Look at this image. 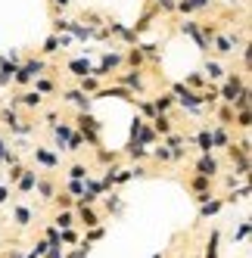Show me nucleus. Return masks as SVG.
<instances>
[{"instance_id":"obj_1","label":"nucleus","mask_w":252,"mask_h":258,"mask_svg":"<svg viewBox=\"0 0 252 258\" xmlns=\"http://www.w3.org/2000/svg\"><path fill=\"white\" fill-rule=\"evenodd\" d=\"M75 131L81 134V140H84L87 146L100 150V131H103V124H100L91 112H78V115H75Z\"/></svg>"},{"instance_id":"obj_2","label":"nucleus","mask_w":252,"mask_h":258,"mask_svg":"<svg viewBox=\"0 0 252 258\" xmlns=\"http://www.w3.org/2000/svg\"><path fill=\"white\" fill-rule=\"evenodd\" d=\"M44 72H47V59L44 56H34V59H25L19 69H16L13 81H16V87H28L34 78H41Z\"/></svg>"},{"instance_id":"obj_3","label":"nucleus","mask_w":252,"mask_h":258,"mask_svg":"<svg viewBox=\"0 0 252 258\" xmlns=\"http://www.w3.org/2000/svg\"><path fill=\"white\" fill-rule=\"evenodd\" d=\"M171 97H174V106L187 109V112H203V100H200V94H196V90H190V87H184V84H174V87H171Z\"/></svg>"},{"instance_id":"obj_4","label":"nucleus","mask_w":252,"mask_h":258,"mask_svg":"<svg viewBox=\"0 0 252 258\" xmlns=\"http://www.w3.org/2000/svg\"><path fill=\"white\" fill-rule=\"evenodd\" d=\"M121 62H124V53H121V50H103V59H100V66L94 69V75L103 81V78H109Z\"/></svg>"},{"instance_id":"obj_5","label":"nucleus","mask_w":252,"mask_h":258,"mask_svg":"<svg viewBox=\"0 0 252 258\" xmlns=\"http://www.w3.org/2000/svg\"><path fill=\"white\" fill-rule=\"evenodd\" d=\"M118 84L128 87L131 94H143V90H147V81H143V72L140 69H128L124 75H118Z\"/></svg>"},{"instance_id":"obj_6","label":"nucleus","mask_w":252,"mask_h":258,"mask_svg":"<svg viewBox=\"0 0 252 258\" xmlns=\"http://www.w3.org/2000/svg\"><path fill=\"white\" fill-rule=\"evenodd\" d=\"M31 159L38 162L41 168H47V171H56V168H59V156L50 153L47 146H34V150H31Z\"/></svg>"},{"instance_id":"obj_7","label":"nucleus","mask_w":252,"mask_h":258,"mask_svg":"<svg viewBox=\"0 0 252 258\" xmlns=\"http://www.w3.org/2000/svg\"><path fill=\"white\" fill-rule=\"evenodd\" d=\"M218 171H221V165H218V159H215L212 153H200V159H196V174H206V177H218Z\"/></svg>"},{"instance_id":"obj_8","label":"nucleus","mask_w":252,"mask_h":258,"mask_svg":"<svg viewBox=\"0 0 252 258\" xmlns=\"http://www.w3.org/2000/svg\"><path fill=\"white\" fill-rule=\"evenodd\" d=\"M131 137H134V143H140V146H150L153 140H156V131L143 121V118H134V127H131Z\"/></svg>"},{"instance_id":"obj_9","label":"nucleus","mask_w":252,"mask_h":258,"mask_svg":"<svg viewBox=\"0 0 252 258\" xmlns=\"http://www.w3.org/2000/svg\"><path fill=\"white\" fill-rule=\"evenodd\" d=\"M75 134V124H69V121H56L53 124V137H56V150L59 153H69V137Z\"/></svg>"},{"instance_id":"obj_10","label":"nucleus","mask_w":252,"mask_h":258,"mask_svg":"<svg viewBox=\"0 0 252 258\" xmlns=\"http://www.w3.org/2000/svg\"><path fill=\"white\" fill-rule=\"evenodd\" d=\"M62 100H69V103H75L78 106V112H91V103H94V97L91 94H84V90H62Z\"/></svg>"},{"instance_id":"obj_11","label":"nucleus","mask_w":252,"mask_h":258,"mask_svg":"<svg viewBox=\"0 0 252 258\" xmlns=\"http://www.w3.org/2000/svg\"><path fill=\"white\" fill-rule=\"evenodd\" d=\"M209 134H212V153H215V150H227V146L233 143V140H230V131H227L224 124H212Z\"/></svg>"},{"instance_id":"obj_12","label":"nucleus","mask_w":252,"mask_h":258,"mask_svg":"<svg viewBox=\"0 0 252 258\" xmlns=\"http://www.w3.org/2000/svg\"><path fill=\"white\" fill-rule=\"evenodd\" d=\"M75 221L84 227H97L100 224V212L94 206H75Z\"/></svg>"},{"instance_id":"obj_13","label":"nucleus","mask_w":252,"mask_h":258,"mask_svg":"<svg viewBox=\"0 0 252 258\" xmlns=\"http://www.w3.org/2000/svg\"><path fill=\"white\" fill-rule=\"evenodd\" d=\"M94 25H84V22H69L66 25V34H72V41H91L94 38Z\"/></svg>"},{"instance_id":"obj_14","label":"nucleus","mask_w":252,"mask_h":258,"mask_svg":"<svg viewBox=\"0 0 252 258\" xmlns=\"http://www.w3.org/2000/svg\"><path fill=\"white\" fill-rule=\"evenodd\" d=\"M181 31H184V34H190V38L196 41V47H200L203 53H206V50L212 47V44H209V41L203 38V31H200V22H193V19H187V22H181Z\"/></svg>"},{"instance_id":"obj_15","label":"nucleus","mask_w":252,"mask_h":258,"mask_svg":"<svg viewBox=\"0 0 252 258\" xmlns=\"http://www.w3.org/2000/svg\"><path fill=\"white\" fill-rule=\"evenodd\" d=\"M13 221H16V227H28L31 221H34V209H28V206H19V202H13Z\"/></svg>"},{"instance_id":"obj_16","label":"nucleus","mask_w":252,"mask_h":258,"mask_svg":"<svg viewBox=\"0 0 252 258\" xmlns=\"http://www.w3.org/2000/svg\"><path fill=\"white\" fill-rule=\"evenodd\" d=\"M106 31H109V34H118L124 44H137V31L128 28V25H121V22H106Z\"/></svg>"},{"instance_id":"obj_17","label":"nucleus","mask_w":252,"mask_h":258,"mask_svg":"<svg viewBox=\"0 0 252 258\" xmlns=\"http://www.w3.org/2000/svg\"><path fill=\"white\" fill-rule=\"evenodd\" d=\"M34 183H38V171H34V168H25V171L19 174V180H16V190H19L22 196H28V193L34 190Z\"/></svg>"},{"instance_id":"obj_18","label":"nucleus","mask_w":252,"mask_h":258,"mask_svg":"<svg viewBox=\"0 0 252 258\" xmlns=\"http://www.w3.org/2000/svg\"><path fill=\"white\" fill-rule=\"evenodd\" d=\"M66 69L72 72V75H75V78H84V75H94V66H91V59H69L66 62Z\"/></svg>"},{"instance_id":"obj_19","label":"nucleus","mask_w":252,"mask_h":258,"mask_svg":"<svg viewBox=\"0 0 252 258\" xmlns=\"http://www.w3.org/2000/svg\"><path fill=\"white\" fill-rule=\"evenodd\" d=\"M72 224H75V209H59L53 215V227L56 230H72Z\"/></svg>"},{"instance_id":"obj_20","label":"nucleus","mask_w":252,"mask_h":258,"mask_svg":"<svg viewBox=\"0 0 252 258\" xmlns=\"http://www.w3.org/2000/svg\"><path fill=\"white\" fill-rule=\"evenodd\" d=\"M203 75H206V81H224L227 72H224V66H221L218 59H209L206 69H203Z\"/></svg>"},{"instance_id":"obj_21","label":"nucleus","mask_w":252,"mask_h":258,"mask_svg":"<svg viewBox=\"0 0 252 258\" xmlns=\"http://www.w3.org/2000/svg\"><path fill=\"white\" fill-rule=\"evenodd\" d=\"M150 127H153L156 134H162V137L174 131V124H171V118H168L165 112H156V115H153V124H150Z\"/></svg>"},{"instance_id":"obj_22","label":"nucleus","mask_w":252,"mask_h":258,"mask_svg":"<svg viewBox=\"0 0 252 258\" xmlns=\"http://www.w3.org/2000/svg\"><path fill=\"white\" fill-rule=\"evenodd\" d=\"M212 44H215V50H218L221 56H233V53H237V47H233V41L227 38V34H215Z\"/></svg>"},{"instance_id":"obj_23","label":"nucleus","mask_w":252,"mask_h":258,"mask_svg":"<svg viewBox=\"0 0 252 258\" xmlns=\"http://www.w3.org/2000/svg\"><path fill=\"white\" fill-rule=\"evenodd\" d=\"M34 190L41 193L44 202H50L53 196H56V187H53V180H50V177H41V174H38V183H34Z\"/></svg>"},{"instance_id":"obj_24","label":"nucleus","mask_w":252,"mask_h":258,"mask_svg":"<svg viewBox=\"0 0 252 258\" xmlns=\"http://www.w3.org/2000/svg\"><path fill=\"white\" fill-rule=\"evenodd\" d=\"M221 206H224V202L212 196V199H206V202H200V215H203V218H215V215H218V212H221Z\"/></svg>"},{"instance_id":"obj_25","label":"nucleus","mask_w":252,"mask_h":258,"mask_svg":"<svg viewBox=\"0 0 252 258\" xmlns=\"http://www.w3.org/2000/svg\"><path fill=\"white\" fill-rule=\"evenodd\" d=\"M103 84H100V78L97 75H84V78H78V90H84V94H97V90H100Z\"/></svg>"},{"instance_id":"obj_26","label":"nucleus","mask_w":252,"mask_h":258,"mask_svg":"<svg viewBox=\"0 0 252 258\" xmlns=\"http://www.w3.org/2000/svg\"><path fill=\"white\" fill-rule=\"evenodd\" d=\"M31 84H34V90H38L41 97H47V94H53V90H56V81H53V78H47V75H41V78H34Z\"/></svg>"},{"instance_id":"obj_27","label":"nucleus","mask_w":252,"mask_h":258,"mask_svg":"<svg viewBox=\"0 0 252 258\" xmlns=\"http://www.w3.org/2000/svg\"><path fill=\"white\" fill-rule=\"evenodd\" d=\"M150 103H153L156 112H168V109H174V97H171V94H159V97H153Z\"/></svg>"},{"instance_id":"obj_28","label":"nucleus","mask_w":252,"mask_h":258,"mask_svg":"<svg viewBox=\"0 0 252 258\" xmlns=\"http://www.w3.org/2000/svg\"><path fill=\"white\" fill-rule=\"evenodd\" d=\"M206 84H212V81H206V75H203V72H193V75H187V81H184V87L196 90V94H200V90H203Z\"/></svg>"},{"instance_id":"obj_29","label":"nucleus","mask_w":252,"mask_h":258,"mask_svg":"<svg viewBox=\"0 0 252 258\" xmlns=\"http://www.w3.org/2000/svg\"><path fill=\"white\" fill-rule=\"evenodd\" d=\"M62 47H59V34H50V38L44 41V47H41V56H56Z\"/></svg>"},{"instance_id":"obj_30","label":"nucleus","mask_w":252,"mask_h":258,"mask_svg":"<svg viewBox=\"0 0 252 258\" xmlns=\"http://www.w3.org/2000/svg\"><path fill=\"white\" fill-rule=\"evenodd\" d=\"M209 187H212V177H206V174H193L190 177V190L193 193H206Z\"/></svg>"},{"instance_id":"obj_31","label":"nucleus","mask_w":252,"mask_h":258,"mask_svg":"<svg viewBox=\"0 0 252 258\" xmlns=\"http://www.w3.org/2000/svg\"><path fill=\"white\" fill-rule=\"evenodd\" d=\"M13 75H16V66L13 62H0V87H10L13 84Z\"/></svg>"},{"instance_id":"obj_32","label":"nucleus","mask_w":252,"mask_h":258,"mask_svg":"<svg viewBox=\"0 0 252 258\" xmlns=\"http://www.w3.org/2000/svg\"><path fill=\"white\" fill-rule=\"evenodd\" d=\"M196 146H200V153H212V134H209V127H200V134L193 137Z\"/></svg>"},{"instance_id":"obj_33","label":"nucleus","mask_w":252,"mask_h":258,"mask_svg":"<svg viewBox=\"0 0 252 258\" xmlns=\"http://www.w3.org/2000/svg\"><path fill=\"white\" fill-rule=\"evenodd\" d=\"M212 112L218 115V124H224V127H230V124H233V109H230V106H215Z\"/></svg>"},{"instance_id":"obj_34","label":"nucleus","mask_w":252,"mask_h":258,"mask_svg":"<svg viewBox=\"0 0 252 258\" xmlns=\"http://www.w3.org/2000/svg\"><path fill=\"white\" fill-rule=\"evenodd\" d=\"M124 62H128L131 69H140L143 62H147V59H143V53H140V47H131L128 53H124Z\"/></svg>"},{"instance_id":"obj_35","label":"nucleus","mask_w":252,"mask_h":258,"mask_svg":"<svg viewBox=\"0 0 252 258\" xmlns=\"http://www.w3.org/2000/svg\"><path fill=\"white\" fill-rule=\"evenodd\" d=\"M87 177H91V174H87V165L84 162H75L69 168V180H87Z\"/></svg>"},{"instance_id":"obj_36","label":"nucleus","mask_w":252,"mask_h":258,"mask_svg":"<svg viewBox=\"0 0 252 258\" xmlns=\"http://www.w3.org/2000/svg\"><path fill=\"white\" fill-rule=\"evenodd\" d=\"M47 249H50L47 239H38V243L28 249V255H25V258H44V255H47Z\"/></svg>"},{"instance_id":"obj_37","label":"nucleus","mask_w":252,"mask_h":258,"mask_svg":"<svg viewBox=\"0 0 252 258\" xmlns=\"http://www.w3.org/2000/svg\"><path fill=\"white\" fill-rule=\"evenodd\" d=\"M50 202H53L56 209H75V199H72L69 193H56V196H53Z\"/></svg>"},{"instance_id":"obj_38","label":"nucleus","mask_w":252,"mask_h":258,"mask_svg":"<svg viewBox=\"0 0 252 258\" xmlns=\"http://www.w3.org/2000/svg\"><path fill=\"white\" fill-rule=\"evenodd\" d=\"M218 243H221V233L212 230V239H209V246H206V258H218Z\"/></svg>"},{"instance_id":"obj_39","label":"nucleus","mask_w":252,"mask_h":258,"mask_svg":"<svg viewBox=\"0 0 252 258\" xmlns=\"http://www.w3.org/2000/svg\"><path fill=\"white\" fill-rule=\"evenodd\" d=\"M66 25H69V19H66V16H59V13H53V22H50L53 34H66Z\"/></svg>"},{"instance_id":"obj_40","label":"nucleus","mask_w":252,"mask_h":258,"mask_svg":"<svg viewBox=\"0 0 252 258\" xmlns=\"http://www.w3.org/2000/svg\"><path fill=\"white\" fill-rule=\"evenodd\" d=\"M233 124H237L240 131H249V109H240V112H233Z\"/></svg>"},{"instance_id":"obj_41","label":"nucleus","mask_w":252,"mask_h":258,"mask_svg":"<svg viewBox=\"0 0 252 258\" xmlns=\"http://www.w3.org/2000/svg\"><path fill=\"white\" fill-rule=\"evenodd\" d=\"M103 236H106V227H103V224H97V227H87L84 243H97V239H103Z\"/></svg>"},{"instance_id":"obj_42","label":"nucleus","mask_w":252,"mask_h":258,"mask_svg":"<svg viewBox=\"0 0 252 258\" xmlns=\"http://www.w3.org/2000/svg\"><path fill=\"white\" fill-rule=\"evenodd\" d=\"M44 239H47V243H50V246H62V236H59V230H56V227H53V224H50V227L44 230Z\"/></svg>"},{"instance_id":"obj_43","label":"nucleus","mask_w":252,"mask_h":258,"mask_svg":"<svg viewBox=\"0 0 252 258\" xmlns=\"http://www.w3.org/2000/svg\"><path fill=\"white\" fill-rule=\"evenodd\" d=\"M153 16H156V10H147V13L140 16V22L134 25V31H137V34H140V31H147V28H150V22H153Z\"/></svg>"},{"instance_id":"obj_44","label":"nucleus","mask_w":252,"mask_h":258,"mask_svg":"<svg viewBox=\"0 0 252 258\" xmlns=\"http://www.w3.org/2000/svg\"><path fill=\"white\" fill-rule=\"evenodd\" d=\"M150 156H153L156 162H171V150H168V146H165V143H162V146H156V150H153Z\"/></svg>"},{"instance_id":"obj_45","label":"nucleus","mask_w":252,"mask_h":258,"mask_svg":"<svg viewBox=\"0 0 252 258\" xmlns=\"http://www.w3.org/2000/svg\"><path fill=\"white\" fill-rule=\"evenodd\" d=\"M103 209H106V212H121V199H118V193H112V196H106V202H103Z\"/></svg>"},{"instance_id":"obj_46","label":"nucleus","mask_w":252,"mask_h":258,"mask_svg":"<svg viewBox=\"0 0 252 258\" xmlns=\"http://www.w3.org/2000/svg\"><path fill=\"white\" fill-rule=\"evenodd\" d=\"M174 13H181V16H190V13H196L193 0H177V4H174Z\"/></svg>"},{"instance_id":"obj_47","label":"nucleus","mask_w":252,"mask_h":258,"mask_svg":"<svg viewBox=\"0 0 252 258\" xmlns=\"http://www.w3.org/2000/svg\"><path fill=\"white\" fill-rule=\"evenodd\" d=\"M10 159H16V153L10 150V146H7V140L4 137H0V165H7Z\"/></svg>"},{"instance_id":"obj_48","label":"nucleus","mask_w":252,"mask_h":258,"mask_svg":"<svg viewBox=\"0 0 252 258\" xmlns=\"http://www.w3.org/2000/svg\"><path fill=\"white\" fill-rule=\"evenodd\" d=\"M131 103H137V109H140V112L147 115V118H153V115H156V109H153V103H150V100H131Z\"/></svg>"},{"instance_id":"obj_49","label":"nucleus","mask_w":252,"mask_h":258,"mask_svg":"<svg viewBox=\"0 0 252 258\" xmlns=\"http://www.w3.org/2000/svg\"><path fill=\"white\" fill-rule=\"evenodd\" d=\"M128 156H131V159H147L150 153H147V146H140V143H131V146H128Z\"/></svg>"},{"instance_id":"obj_50","label":"nucleus","mask_w":252,"mask_h":258,"mask_svg":"<svg viewBox=\"0 0 252 258\" xmlns=\"http://www.w3.org/2000/svg\"><path fill=\"white\" fill-rule=\"evenodd\" d=\"M97 159H100L103 165H109V162L115 165V162H118V153H103V146H100V150H97Z\"/></svg>"},{"instance_id":"obj_51","label":"nucleus","mask_w":252,"mask_h":258,"mask_svg":"<svg viewBox=\"0 0 252 258\" xmlns=\"http://www.w3.org/2000/svg\"><path fill=\"white\" fill-rule=\"evenodd\" d=\"M249 230H252V227H249V221H243V224L233 230V243H237V239H246V236H249Z\"/></svg>"},{"instance_id":"obj_52","label":"nucleus","mask_w":252,"mask_h":258,"mask_svg":"<svg viewBox=\"0 0 252 258\" xmlns=\"http://www.w3.org/2000/svg\"><path fill=\"white\" fill-rule=\"evenodd\" d=\"M84 193V180H69V196H81Z\"/></svg>"},{"instance_id":"obj_53","label":"nucleus","mask_w":252,"mask_h":258,"mask_svg":"<svg viewBox=\"0 0 252 258\" xmlns=\"http://www.w3.org/2000/svg\"><path fill=\"white\" fill-rule=\"evenodd\" d=\"M174 4H177V0H156V10H162V13H174Z\"/></svg>"},{"instance_id":"obj_54","label":"nucleus","mask_w":252,"mask_h":258,"mask_svg":"<svg viewBox=\"0 0 252 258\" xmlns=\"http://www.w3.org/2000/svg\"><path fill=\"white\" fill-rule=\"evenodd\" d=\"M59 236H62V243H69V246L78 243V233H75V230H59Z\"/></svg>"},{"instance_id":"obj_55","label":"nucleus","mask_w":252,"mask_h":258,"mask_svg":"<svg viewBox=\"0 0 252 258\" xmlns=\"http://www.w3.org/2000/svg\"><path fill=\"white\" fill-rule=\"evenodd\" d=\"M50 7H53V13H59V10H69L72 7V0H50Z\"/></svg>"},{"instance_id":"obj_56","label":"nucleus","mask_w":252,"mask_h":258,"mask_svg":"<svg viewBox=\"0 0 252 258\" xmlns=\"http://www.w3.org/2000/svg\"><path fill=\"white\" fill-rule=\"evenodd\" d=\"M62 255H66V252H62V246H50L44 258H62Z\"/></svg>"},{"instance_id":"obj_57","label":"nucleus","mask_w":252,"mask_h":258,"mask_svg":"<svg viewBox=\"0 0 252 258\" xmlns=\"http://www.w3.org/2000/svg\"><path fill=\"white\" fill-rule=\"evenodd\" d=\"M193 7H196V10H209L212 0H193Z\"/></svg>"},{"instance_id":"obj_58","label":"nucleus","mask_w":252,"mask_h":258,"mask_svg":"<svg viewBox=\"0 0 252 258\" xmlns=\"http://www.w3.org/2000/svg\"><path fill=\"white\" fill-rule=\"evenodd\" d=\"M7 196H10V190H7V183L0 180V202H7Z\"/></svg>"},{"instance_id":"obj_59","label":"nucleus","mask_w":252,"mask_h":258,"mask_svg":"<svg viewBox=\"0 0 252 258\" xmlns=\"http://www.w3.org/2000/svg\"><path fill=\"white\" fill-rule=\"evenodd\" d=\"M7 258H25V255H22L19 249H10V252H7Z\"/></svg>"},{"instance_id":"obj_60","label":"nucleus","mask_w":252,"mask_h":258,"mask_svg":"<svg viewBox=\"0 0 252 258\" xmlns=\"http://www.w3.org/2000/svg\"><path fill=\"white\" fill-rule=\"evenodd\" d=\"M0 109H4V100H0Z\"/></svg>"}]
</instances>
